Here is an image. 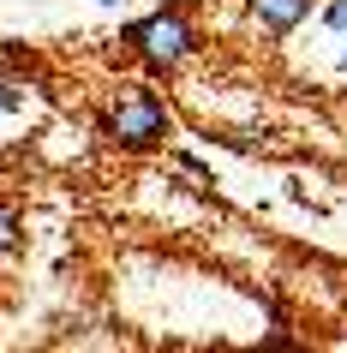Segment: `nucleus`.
Masks as SVG:
<instances>
[{
    "label": "nucleus",
    "mask_w": 347,
    "mask_h": 353,
    "mask_svg": "<svg viewBox=\"0 0 347 353\" xmlns=\"http://www.w3.org/2000/svg\"><path fill=\"white\" fill-rule=\"evenodd\" d=\"M120 42H126L132 60H144L156 78H168V72H180L186 60L198 54V24H192L186 6H156L150 19H132L126 30H120Z\"/></svg>",
    "instance_id": "obj_1"
},
{
    "label": "nucleus",
    "mask_w": 347,
    "mask_h": 353,
    "mask_svg": "<svg viewBox=\"0 0 347 353\" xmlns=\"http://www.w3.org/2000/svg\"><path fill=\"white\" fill-rule=\"evenodd\" d=\"M102 138H108L114 150L144 156V150H162L168 138H174V114H168V102L150 90V84H126V90L108 102V114H102Z\"/></svg>",
    "instance_id": "obj_2"
},
{
    "label": "nucleus",
    "mask_w": 347,
    "mask_h": 353,
    "mask_svg": "<svg viewBox=\"0 0 347 353\" xmlns=\"http://www.w3.org/2000/svg\"><path fill=\"white\" fill-rule=\"evenodd\" d=\"M246 12L264 37H293L311 19V0H246Z\"/></svg>",
    "instance_id": "obj_3"
},
{
    "label": "nucleus",
    "mask_w": 347,
    "mask_h": 353,
    "mask_svg": "<svg viewBox=\"0 0 347 353\" xmlns=\"http://www.w3.org/2000/svg\"><path fill=\"white\" fill-rule=\"evenodd\" d=\"M19 234H24L19 204H0V258H12V252H19Z\"/></svg>",
    "instance_id": "obj_4"
},
{
    "label": "nucleus",
    "mask_w": 347,
    "mask_h": 353,
    "mask_svg": "<svg viewBox=\"0 0 347 353\" xmlns=\"http://www.w3.org/2000/svg\"><path fill=\"white\" fill-rule=\"evenodd\" d=\"M324 30H335V37H347V0H324Z\"/></svg>",
    "instance_id": "obj_5"
},
{
    "label": "nucleus",
    "mask_w": 347,
    "mask_h": 353,
    "mask_svg": "<svg viewBox=\"0 0 347 353\" xmlns=\"http://www.w3.org/2000/svg\"><path fill=\"white\" fill-rule=\"evenodd\" d=\"M24 108V84H6L0 78V114H19Z\"/></svg>",
    "instance_id": "obj_6"
},
{
    "label": "nucleus",
    "mask_w": 347,
    "mask_h": 353,
    "mask_svg": "<svg viewBox=\"0 0 347 353\" xmlns=\"http://www.w3.org/2000/svg\"><path fill=\"white\" fill-rule=\"evenodd\" d=\"M264 353H299V347H293L288 335H281V341H270V347H264Z\"/></svg>",
    "instance_id": "obj_7"
},
{
    "label": "nucleus",
    "mask_w": 347,
    "mask_h": 353,
    "mask_svg": "<svg viewBox=\"0 0 347 353\" xmlns=\"http://www.w3.org/2000/svg\"><path fill=\"white\" fill-rule=\"evenodd\" d=\"M96 6H126V0H96Z\"/></svg>",
    "instance_id": "obj_8"
},
{
    "label": "nucleus",
    "mask_w": 347,
    "mask_h": 353,
    "mask_svg": "<svg viewBox=\"0 0 347 353\" xmlns=\"http://www.w3.org/2000/svg\"><path fill=\"white\" fill-rule=\"evenodd\" d=\"M341 66H347V48H341Z\"/></svg>",
    "instance_id": "obj_9"
}]
</instances>
